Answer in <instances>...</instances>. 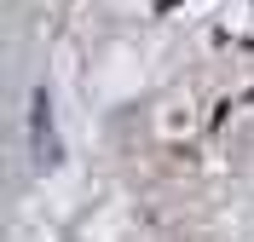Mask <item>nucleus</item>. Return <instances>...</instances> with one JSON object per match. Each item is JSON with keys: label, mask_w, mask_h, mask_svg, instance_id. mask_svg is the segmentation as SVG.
<instances>
[{"label": "nucleus", "mask_w": 254, "mask_h": 242, "mask_svg": "<svg viewBox=\"0 0 254 242\" xmlns=\"http://www.w3.org/2000/svg\"><path fill=\"white\" fill-rule=\"evenodd\" d=\"M29 156H35V173H58V161H64L58 121H52V93H47V87L29 93Z\"/></svg>", "instance_id": "obj_1"}]
</instances>
